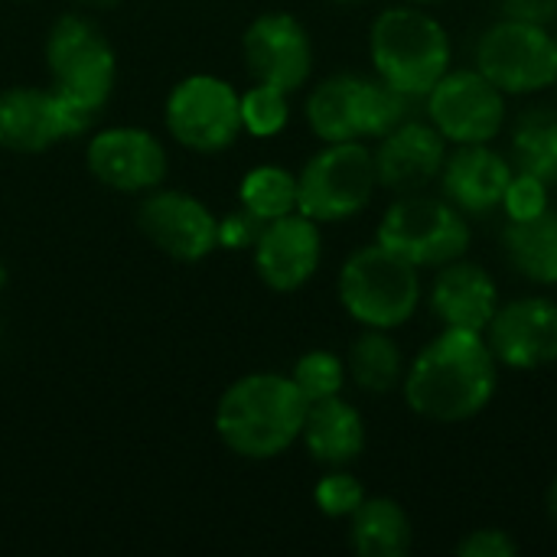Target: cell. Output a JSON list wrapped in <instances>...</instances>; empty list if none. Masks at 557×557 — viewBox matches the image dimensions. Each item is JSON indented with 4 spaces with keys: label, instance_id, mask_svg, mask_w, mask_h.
Returning a JSON list of instances; mask_svg holds the SVG:
<instances>
[{
    "label": "cell",
    "instance_id": "obj_1",
    "mask_svg": "<svg viewBox=\"0 0 557 557\" xmlns=\"http://www.w3.org/2000/svg\"><path fill=\"white\" fill-rule=\"evenodd\" d=\"M408 408L434 424H460L490 408L499 362L483 333L441 330L405 369Z\"/></svg>",
    "mask_w": 557,
    "mask_h": 557
},
{
    "label": "cell",
    "instance_id": "obj_2",
    "mask_svg": "<svg viewBox=\"0 0 557 557\" xmlns=\"http://www.w3.org/2000/svg\"><path fill=\"white\" fill-rule=\"evenodd\" d=\"M307 405L310 401L287 375H245L222 395L215 408V431L238 457L271 460L300 437Z\"/></svg>",
    "mask_w": 557,
    "mask_h": 557
},
{
    "label": "cell",
    "instance_id": "obj_3",
    "mask_svg": "<svg viewBox=\"0 0 557 557\" xmlns=\"http://www.w3.org/2000/svg\"><path fill=\"white\" fill-rule=\"evenodd\" d=\"M369 55L385 85L418 98L450 72V36L424 7L398 3L375 16Z\"/></svg>",
    "mask_w": 557,
    "mask_h": 557
},
{
    "label": "cell",
    "instance_id": "obj_4",
    "mask_svg": "<svg viewBox=\"0 0 557 557\" xmlns=\"http://www.w3.org/2000/svg\"><path fill=\"white\" fill-rule=\"evenodd\" d=\"M339 300L366 330H398L421 304V274L379 242L359 248L339 271Z\"/></svg>",
    "mask_w": 557,
    "mask_h": 557
},
{
    "label": "cell",
    "instance_id": "obj_5",
    "mask_svg": "<svg viewBox=\"0 0 557 557\" xmlns=\"http://www.w3.org/2000/svg\"><path fill=\"white\" fill-rule=\"evenodd\" d=\"M470 225L463 212L428 193H401L379 222V245L421 268H444L470 251Z\"/></svg>",
    "mask_w": 557,
    "mask_h": 557
},
{
    "label": "cell",
    "instance_id": "obj_6",
    "mask_svg": "<svg viewBox=\"0 0 557 557\" xmlns=\"http://www.w3.org/2000/svg\"><path fill=\"white\" fill-rule=\"evenodd\" d=\"M375 186V157L366 144H326L297 176V212L313 222H343L369 206Z\"/></svg>",
    "mask_w": 557,
    "mask_h": 557
},
{
    "label": "cell",
    "instance_id": "obj_7",
    "mask_svg": "<svg viewBox=\"0 0 557 557\" xmlns=\"http://www.w3.org/2000/svg\"><path fill=\"white\" fill-rule=\"evenodd\" d=\"M476 69L506 95H532L557 78V39L542 23L509 20L493 23L476 42Z\"/></svg>",
    "mask_w": 557,
    "mask_h": 557
},
{
    "label": "cell",
    "instance_id": "obj_8",
    "mask_svg": "<svg viewBox=\"0 0 557 557\" xmlns=\"http://www.w3.org/2000/svg\"><path fill=\"white\" fill-rule=\"evenodd\" d=\"M55 95L98 111L114 85V52L108 39L82 16H62L46 42Z\"/></svg>",
    "mask_w": 557,
    "mask_h": 557
},
{
    "label": "cell",
    "instance_id": "obj_9",
    "mask_svg": "<svg viewBox=\"0 0 557 557\" xmlns=\"http://www.w3.org/2000/svg\"><path fill=\"white\" fill-rule=\"evenodd\" d=\"M424 98L431 124L454 147L490 144L506 127V91L480 69H450Z\"/></svg>",
    "mask_w": 557,
    "mask_h": 557
},
{
    "label": "cell",
    "instance_id": "obj_10",
    "mask_svg": "<svg viewBox=\"0 0 557 557\" xmlns=\"http://www.w3.org/2000/svg\"><path fill=\"white\" fill-rule=\"evenodd\" d=\"M166 127L183 147L222 150L242 131V95L215 75H193L170 91Z\"/></svg>",
    "mask_w": 557,
    "mask_h": 557
},
{
    "label": "cell",
    "instance_id": "obj_11",
    "mask_svg": "<svg viewBox=\"0 0 557 557\" xmlns=\"http://www.w3.org/2000/svg\"><path fill=\"white\" fill-rule=\"evenodd\" d=\"M91 117L95 111L55 91L10 88L0 95V147L36 153L69 134H82Z\"/></svg>",
    "mask_w": 557,
    "mask_h": 557
},
{
    "label": "cell",
    "instance_id": "obj_12",
    "mask_svg": "<svg viewBox=\"0 0 557 557\" xmlns=\"http://www.w3.org/2000/svg\"><path fill=\"white\" fill-rule=\"evenodd\" d=\"M486 343L499 366L532 372L557 362V300L516 297L499 304L486 326Z\"/></svg>",
    "mask_w": 557,
    "mask_h": 557
},
{
    "label": "cell",
    "instance_id": "obj_13",
    "mask_svg": "<svg viewBox=\"0 0 557 557\" xmlns=\"http://www.w3.org/2000/svg\"><path fill=\"white\" fill-rule=\"evenodd\" d=\"M245 62L255 82L294 91L307 82L313 65V49L307 29L287 13L258 16L245 33Z\"/></svg>",
    "mask_w": 557,
    "mask_h": 557
},
{
    "label": "cell",
    "instance_id": "obj_14",
    "mask_svg": "<svg viewBox=\"0 0 557 557\" xmlns=\"http://www.w3.org/2000/svg\"><path fill=\"white\" fill-rule=\"evenodd\" d=\"M320 222H313L304 212H290L281 215L274 222H264L258 242H255V264L261 281L271 290H297L304 287L323 258V245H320Z\"/></svg>",
    "mask_w": 557,
    "mask_h": 557
},
{
    "label": "cell",
    "instance_id": "obj_15",
    "mask_svg": "<svg viewBox=\"0 0 557 557\" xmlns=\"http://www.w3.org/2000/svg\"><path fill=\"white\" fill-rule=\"evenodd\" d=\"M137 225L150 245L180 261H199L219 245L215 215L186 193L150 196L137 212Z\"/></svg>",
    "mask_w": 557,
    "mask_h": 557
},
{
    "label": "cell",
    "instance_id": "obj_16",
    "mask_svg": "<svg viewBox=\"0 0 557 557\" xmlns=\"http://www.w3.org/2000/svg\"><path fill=\"white\" fill-rule=\"evenodd\" d=\"M372 157L379 186L398 196L418 193L441 176L447 140L431 121H401L385 137H379V150H372Z\"/></svg>",
    "mask_w": 557,
    "mask_h": 557
},
{
    "label": "cell",
    "instance_id": "obj_17",
    "mask_svg": "<svg viewBox=\"0 0 557 557\" xmlns=\"http://www.w3.org/2000/svg\"><path fill=\"white\" fill-rule=\"evenodd\" d=\"M88 170L111 189L137 193L163 180L166 153L160 140L140 127H111L88 144Z\"/></svg>",
    "mask_w": 557,
    "mask_h": 557
},
{
    "label": "cell",
    "instance_id": "obj_18",
    "mask_svg": "<svg viewBox=\"0 0 557 557\" xmlns=\"http://www.w3.org/2000/svg\"><path fill=\"white\" fill-rule=\"evenodd\" d=\"M512 173V163L490 144H460L444 157L437 180L444 186V199L460 212H493L503 206Z\"/></svg>",
    "mask_w": 557,
    "mask_h": 557
},
{
    "label": "cell",
    "instance_id": "obj_19",
    "mask_svg": "<svg viewBox=\"0 0 557 557\" xmlns=\"http://www.w3.org/2000/svg\"><path fill=\"white\" fill-rule=\"evenodd\" d=\"M431 310L447 330L486 333L490 320L499 310V287L490 271L457 258L437 268V277L431 284Z\"/></svg>",
    "mask_w": 557,
    "mask_h": 557
},
{
    "label": "cell",
    "instance_id": "obj_20",
    "mask_svg": "<svg viewBox=\"0 0 557 557\" xmlns=\"http://www.w3.org/2000/svg\"><path fill=\"white\" fill-rule=\"evenodd\" d=\"M300 437L317 463L346 467L366 447V424H362V414L349 401H343L339 395H330V398L307 405Z\"/></svg>",
    "mask_w": 557,
    "mask_h": 557
},
{
    "label": "cell",
    "instance_id": "obj_21",
    "mask_svg": "<svg viewBox=\"0 0 557 557\" xmlns=\"http://www.w3.org/2000/svg\"><path fill=\"white\" fill-rule=\"evenodd\" d=\"M307 121L326 144L362 140V78L336 75L320 82L307 101Z\"/></svg>",
    "mask_w": 557,
    "mask_h": 557
},
{
    "label": "cell",
    "instance_id": "obj_22",
    "mask_svg": "<svg viewBox=\"0 0 557 557\" xmlns=\"http://www.w3.org/2000/svg\"><path fill=\"white\" fill-rule=\"evenodd\" d=\"M349 542L362 557H405L411 552V519L401 503L388 496H366L349 516Z\"/></svg>",
    "mask_w": 557,
    "mask_h": 557
},
{
    "label": "cell",
    "instance_id": "obj_23",
    "mask_svg": "<svg viewBox=\"0 0 557 557\" xmlns=\"http://www.w3.org/2000/svg\"><path fill=\"white\" fill-rule=\"evenodd\" d=\"M506 255L512 268L532 284L555 287L557 284V212L545 209L535 219L506 225Z\"/></svg>",
    "mask_w": 557,
    "mask_h": 557
},
{
    "label": "cell",
    "instance_id": "obj_24",
    "mask_svg": "<svg viewBox=\"0 0 557 557\" xmlns=\"http://www.w3.org/2000/svg\"><path fill=\"white\" fill-rule=\"evenodd\" d=\"M512 170L557 183V108H532L516 121Z\"/></svg>",
    "mask_w": 557,
    "mask_h": 557
},
{
    "label": "cell",
    "instance_id": "obj_25",
    "mask_svg": "<svg viewBox=\"0 0 557 557\" xmlns=\"http://www.w3.org/2000/svg\"><path fill=\"white\" fill-rule=\"evenodd\" d=\"M349 375L362 392L385 395L405 379V356L388 330H366L349 349Z\"/></svg>",
    "mask_w": 557,
    "mask_h": 557
},
{
    "label": "cell",
    "instance_id": "obj_26",
    "mask_svg": "<svg viewBox=\"0 0 557 557\" xmlns=\"http://www.w3.org/2000/svg\"><path fill=\"white\" fill-rule=\"evenodd\" d=\"M242 209L261 222L297 212V176L281 166H258L242 180Z\"/></svg>",
    "mask_w": 557,
    "mask_h": 557
},
{
    "label": "cell",
    "instance_id": "obj_27",
    "mask_svg": "<svg viewBox=\"0 0 557 557\" xmlns=\"http://www.w3.org/2000/svg\"><path fill=\"white\" fill-rule=\"evenodd\" d=\"M290 379H294V385L300 388V395L307 401H320V398H330V395H339L343 392L346 366L333 352L313 349V352H307V356L297 359Z\"/></svg>",
    "mask_w": 557,
    "mask_h": 557
},
{
    "label": "cell",
    "instance_id": "obj_28",
    "mask_svg": "<svg viewBox=\"0 0 557 557\" xmlns=\"http://www.w3.org/2000/svg\"><path fill=\"white\" fill-rule=\"evenodd\" d=\"M287 91L258 82L251 91L242 95V127L255 137H271L287 124Z\"/></svg>",
    "mask_w": 557,
    "mask_h": 557
},
{
    "label": "cell",
    "instance_id": "obj_29",
    "mask_svg": "<svg viewBox=\"0 0 557 557\" xmlns=\"http://www.w3.org/2000/svg\"><path fill=\"white\" fill-rule=\"evenodd\" d=\"M313 499H317V506H320L323 516H330V519H349L362 506L366 490H362V483L352 473H343L336 467V473H326L317 483Z\"/></svg>",
    "mask_w": 557,
    "mask_h": 557
},
{
    "label": "cell",
    "instance_id": "obj_30",
    "mask_svg": "<svg viewBox=\"0 0 557 557\" xmlns=\"http://www.w3.org/2000/svg\"><path fill=\"white\" fill-rule=\"evenodd\" d=\"M503 209H506L509 222H522V219L542 215L545 209H552V202H548V183L539 180V176H532V173L516 170L512 180H509V186H506Z\"/></svg>",
    "mask_w": 557,
    "mask_h": 557
},
{
    "label": "cell",
    "instance_id": "obj_31",
    "mask_svg": "<svg viewBox=\"0 0 557 557\" xmlns=\"http://www.w3.org/2000/svg\"><path fill=\"white\" fill-rule=\"evenodd\" d=\"M457 555L460 557H516L519 545L509 532L503 529H476L467 539L457 542Z\"/></svg>",
    "mask_w": 557,
    "mask_h": 557
},
{
    "label": "cell",
    "instance_id": "obj_32",
    "mask_svg": "<svg viewBox=\"0 0 557 557\" xmlns=\"http://www.w3.org/2000/svg\"><path fill=\"white\" fill-rule=\"evenodd\" d=\"M264 222L258 215H251L248 209L232 212L219 222V245L225 248H255L258 235H261Z\"/></svg>",
    "mask_w": 557,
    "mask_h": 557
},
{
    "label": "cell",
    "instance_id": "obj_33",
    "mask_svg": "<svg viewBox=\"0 0 557 557\" xmlns=\"http://www.w3.org/2000/svg\"><path fill=\"white\" fill-rule=\"evenodd\" d=\"M503 16L509 20H529L548 26L557 16V0H499Z\"/></svg>",
    "mask_w": 557,
    "mask_h": 557
},
{
    "label": "cell",
    "instance_id": "obj_34",
    "mask_svg": "<svg viewBox=\"0 0 557 557\" xmlns=\"http://www.w3.org/2000/svg\"><path fill=\"white\" fill-rule=\"evenodd\" d=\"M548 519L555 522V529H557V476H555V483L548 486Z\"/></svg>",
    "mask_w": 557,
    "mask_h": 557
},
{
    "label": "cell",
    "instance_id": "obj_35",
    "mask_svg": "<svg viewBox=\"0 0 557 557\" xmlns=\"http://www.w3.org/2000/svg\"><path fill=\"white\" fill-rule=\"evenodd\" d=\"M401 3H418V7H434V3H447V0H401Z\"/></svg>",
    "mask_w": 557,
    "mask_h": 557
},
{
    "label": "cell",
    "instance_id": "obj_36",
    "mask_svg": "<svg viewBox=\"0 0 557 557\" xmlns=\"http://www.w3.org/2000/svg\"><path fill=\"white\" fill-rule=\"evenodd\" d=\"M85 3H98V7H111L114 0H85Z\"/></svg>",
    "mask_w": 557,
    "mask_h": 557
},
{
    "label": "cell",
    "instance_id": "obj_37",
    "mask_svg": "<svg viewBox=\"0 0 557 557\" xmlns=\"http://www.w3.org/2000/svg\"><path fill=\"white\" fill-rule=\"evenodd\" d=\"M0 287H3V264H0Z\"/></svg>",
    "mask_w": 557,
    "mask_h": 557
},
{
    "label": "cell",
    "instance_id": "obj_38",
    "mask_svg": "<svg viewBox=\"0 0 557 557\" xmlns=\"http://www.w3.org/2000/svg\"><path fill=\"white\" fill-rule=\"evenodd\" d=\"M339 3H349V0H339Z\"/></svg>",
    "mask_w": 557,
    "mask_h": 557
},
{
    "label": "cell",
    "instance_id": "obj_39",
    "mask_svg": "<svg viewBox=\"0 0 557 557\" xmlns=\"http://www.w3.org/2000/svg\"><path fill=\"white\" fill-rule=\"evenodd\" d=\"M552 88H557V78H555V85H552Z\"/></svg>",
    "mask_w": 557,
    "mask_h": 557
},
{
    "label": "cell",
    "instance_id": "obj_40",
    "mask_svg": "<svg viewBox=\"0 0 557 557\" xmlns=\"http://www.w3.org/2000/svg\"><path fill=\"white\" fill-rule=\"evenodd\" d=\"M555 39H557V36H555Z\"/></svg>",
    "mask_w": 557,
    "mask_h": 557
}]
</instances>
